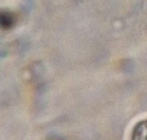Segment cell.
I'll list each match as a JSON object with an SVG mask.
<instances>
[{
    "label": "cell",
    "instance_id": "6da1fadb",
    "mask_svg": "<svg viewBox=\"0 0 147 140\" xmlns=\"http://www.w3.org/2000/svg\"><path fill=\"white\" fill-rule=\"evenodd\" d=\"M133 140H147V120L140 123L134 129Z\"/></svg>",
    "mask_w": 147,
    "mask_h": 140
}]
</instances>
